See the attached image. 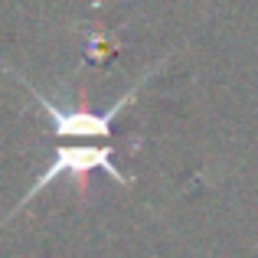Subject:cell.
<instances>
[{
  "label": "cell",
  "instance_id": "1",
  "mask_svg": "<svg viewBox=\"0 0 258 258\" xmlns=\"http://www.w3.org/2000/svg\"><path fill=\"white\" fill-rule=\"evenodd\" d=\"M88 170H105L114 183H121V186H131V183H134V176H127L118 164H114V147H76V144H72V147H59V151H56L52 164L39 173V180L33 183V189L23 196V203H30L33 196H36L43 186H49L56 176H62V173L82 176Z\"/></svg>",
  "mask_w": 258,
  "mask_h": 258
},
{
  "label": "cell",
  "instance_id": "2",
  "mask_svg": "<svg viewBox=\"0 0 258 258\" xmlns=\"http://www.w3.org/2000/svg\"><path fill=\"white\" fill-rule=\"evenodd\" d=\"M30 92L36 95L39 108L52 118V127H56L59 138H108V134H111V121L118 118L121 108L131 105V98L138 95V88H131L124 98H118L108 111H101V114L98 111H79V108H59V105H52L43 92H36V88H30Z\"/></svg>",
  "mask_w": 258,
  "mask_h": 258
}]
</instances>
